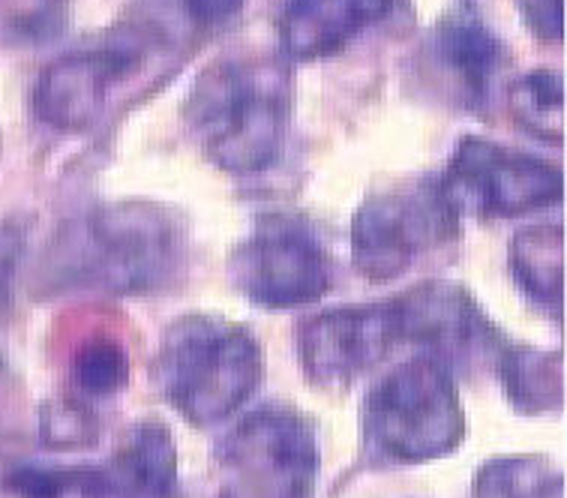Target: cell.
Listing matches in <instances>:
<instances>
[{"instance_id":"cell-19","label":"cell","mask_w":567,"mask_h":498,"mask_svg":"<svg viewBox=\"0 0 567 498\" xmlns=\"http://www.w3.org/2000/svg\"><path fill=\"white\" fill-rule=\"evenodd\" d=\"M75 382L87 394H112L126 382V354L114 340H93L75 357Z\"/></svg>"},{"instance_id":"cell-17","label":"cell","mask_w":567,"mask_h":498,"mask_svg":"<svg viewBox=\"0 0 567 498\" xmlns=\"http://www.w3.org/2000/svg\"><path fill=\"white\" fill-rule=\"evenodd\" d=\"M475 498H565V480L547 459L502 457L481 468Z\"/></svg>"},{"instance_id":"cell-2","label":"cell","mask_w":567,"mask_h":498,"mask_svg":"<svg viewBox=\"0 0 567 498\" xmlns=\"http://www.w3.org/2000/svg\"><path fill=\"white\" fill-rule=\"evenodd\" d=\"M154 378L189 424L214 426L256 394L261 352L240 324L217 315H186L165 331Z\"/></svg>"},{"instance_id":"cell-22","label":"cell","mask_w":567,"mask_h":498,"mask_svg":"<svg viewBox=\"0 0 567 498\" xmlns=\"http://www.w3.org/2000/svg\"><path fill=\"white\" fill-rule=\"evenodd\" d=\"M12 270H16V238L0 231V340L7 333V315H10Z\"/></svg>"},{"instance_id":"cell-8","label":"cell","mask_w":567,"mask_h":498,"mask_svg":"<svg viewBox=\"0 0 567 498\" xmlns=\"http://www.w3.org/2000/svg\"><path fill=\"white\" fill-rule=\"evenodd\" d=\"M228 273L249 301L270 310L316 303L330 289L324 249L300 222L286 217L261 219L231 252Z\"/></svg>"},{"instance_id":"cell-11","label":"cell","mask_w":567,"mask_h":498,"mask_svg":"<svg viewBox=\"0 0 567 498\" xmlns=\"http://www.w3.org/2000/svg\"><path fill=\"white\" fill-rule=\"evenodd\" d=\"M138 66V52L126 45H96L70 52L42 70L33 108L42 124L61 133H82L109 108V96Z\"/></svg>"},{"instance_id":"cell-10","label":"cell","mask_w":567,"mask_h":498,"mask_svg":"<svg viewBox=\"0 0 567 498\" xmlns=\"http://www.w3.org/2000/svg\"><path fill=\"white\" fill-rule=\"evenodd\" d=\"M403 343L396 307H337L303 322L298 336L300 364L316 384H351Z\"/></svg>"},{"instance_id":"cell-4","label":"cell","mask_w":567,"mask_h":498,"mask_svg":"<svg viewBox=\"0 0 567 498\" xmlns=\"http://www.w3.org/2000/svg\"><path fill=\"white\" fill-rule=\"evenodd\" d=\"M367 429L400 463L451 454L465 436V412L442 361L414 357L384 375L367 400Z\"/></svg>"},{"instance_id":"cell-3","label":"cell","mask_w":567,"mask_h":498,"mask_svg":"<svg viewBox=\"0 0 567 498\" xmlns=\"http://www.w3.org/2000/svg\"><path fill=\"white\" fill-rule=\"evenodd\" d=\"M181 231L151 205L93 210L58 243V268L79 289L133 294L147 291L175 270Z\"/></svg>"},{"instance_id":"cell-5","label":"cell","mask_w":567,"mask_h":498,"mask_svg":"<svg viewBox=\"0 0 567 498\" xmlns=\"http://www.w3.org/2000/svg\"><path fill=\"white\" fill-rule=\"evenodd\" d=\"M231 498H312L319 447L310 424L289 408H258L219 445Z\"/></svg>"},{"instance_id":"cell-16","label":"cell","mask_w":567,"mask_h":498,"mask_svg":"<svg viewBox=\"0 0 567 498\" xmlns=\"http://www.w3.org/2000/svg\"><path fill=\"white\" fill-rule=\"evenodd\" d=\"M511 112L528 135L547 145H565V84L553 70H535L511 87Z\"/></svg>"},{"instance_id":"cell-14","label":"cell","mask_w":567,"mask_h":498,"mask_svg":"<svg viewBox=\"0 0 567 498\" xmlns=\"http://www.w3.org/2000/svg\"><path fill=\"white\" fill-rule=\"evenodd\" d=\"M502 66L505 45L472 15H447L430 37V70L465 108H484Z\"/></svg>"},{"instance_id":"cell-6","label":"cell","mask_w":567,"mask_h":498,"mask_svg":"<svg viewBox=\"0 0 567 498\" xmlns=\"http://www.w3.org/2000/svg\"><path fill=\"white\" fill-rule=\"evenodd\" d=\"M439 187L454 214L519 217L561 201L565 177L540 156L465 135Z\"/></svg>"},{"instance_id":"cell-13","label":"cell","mask_w":567,"mask_h":498,"mask_svg":"<svg viewBox=\"0 0 567 498\" xmlns=\"http://www.w3.org/2000/svg\"><path fill=\"white\" fill-rule=\"evenodd\" d=\"M396 0H286L277 19L289 61H319L342 52L372 24L393 12Z\"/></svg>"},{"instance_id":"cell-12","label":"cell","mask_w":567,"mask_h":498,"mask_svg":"<svg viewBox=\"0 0 567 498\" xmlns=\"http://www.w3.org/2000/svg\"><path fill=\"white\" fill-rule=\"evenodd\" d=\"M403 343H417L442 357H465L495 343L493 328L468 291L456 282H423L393 298Z\"/></svg>"},{"instance_id":"cell-21","label":"cell","mask_w":567,"mask_h":498,"mask_svg":"<svg viewBox=\"0 0 567 498\" xmlns=\"http://www.w3.org/2000/svg\"><path fill=\"white\" fill-rule=\"evenodd\" d=\"M247 0H184L189 19L205 24V28H217V24H226L228 19H235L240 10H244Z\"/></svg>"},{"instance_id":"cell-1","label":"cell","mask_w":567,"mask_h":498,"mask_svg":"<svg viewBox=\"0 0 567 498\" xmlns=\"http://www.w3.org/2000/svg\"><path fill=\"white\" fill-rule=\"evenodd\" d=\"M184 115L207 159L223 172H265L289 133L291 73L277 58H219L196 79Z\"/></svg>"},{"instance_id":"cell-9","label":"cell","mask_w":567,"mask_h":498,"mask_svg":"<svg viewBox=\"0 0 567 498\" xmlns=\"http://www.w3.org/2000/svg\"><path fill=\"white\" fill-rule=\"evenodd\" d=\"M177 480L175 442L159 424L135 426L109 463L96 468H31L12 478V487L33 498L82 492L87 498H168Z\"/></svg>"},{"instance_id":"cell-7","label":"cell","mask_w":567,"mask_h":498,"mask_svg":"<svg viewBox=\"0 0 567 498\" xmlns=\"http://www.w3.org/2000/svg\"><path fill=\"white\" fill-rule=\"evenodd\" d=\"M454 229L456 214L439 184L372 196L351 226L354 268L367 280H393L412 268L426 249L451 238Z\"/></svg>"},{"instance_id":"cell-20","label":"cell","mask_w":567,"mask_h":498,"mask_svg":"<svg viewBox=\"0 0 567 498\" xmlns=\"http://www.w3.org/2000/svg\"><path fill=\"white\" fill-rule=\"evenodd\" d=\"M516 10L523 12L528 31L535 33L537 40H561V28H565L561 0H516Z\"/></svg>"},{"instance_id":"cell-18","label":"cell","mask_w":567,"mask_h":498,"mask_svg":"<svg viewBox=\"0 0 567 498\" xmlns=\"http://www.w3.org/2000/svg\"><path fill=\"white\" fill-rule=\"evenodd\" d=\"M505 382L514 403L532 412L558 408L561 403V361L558 354H540L532 349L507 354Z\"/></svg>"},{"instance_id":"cell-15","label":"cell","mask_w":567,"mask_h":498,"mask_svg":"<svg viewBox=\"0 0 567 498\" xmlns=\"http://www.w3.org/2000/svg\"><path fill=\"white\" fill-rule=\"evenodd\" d=\"M511 261L523 291L558 312L565 291V231L558 226H532L519 231L511 249Z\"/></svg>"}]
</instances>
